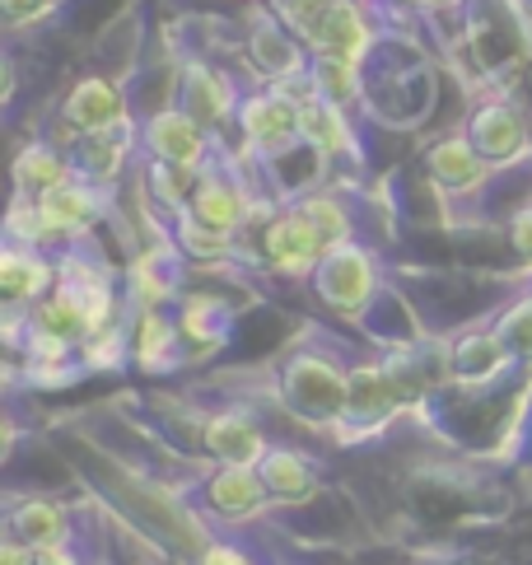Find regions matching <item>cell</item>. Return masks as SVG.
Listing matches in <instances>:
<instances>
[{
  "label": "cell",
  "instance_id": "4316f807",
  "mask_svg": "<svg viewBox=\"0 0 532 565\" xmlns=\"http://www.w3.org/2000/svg\"><path fill=\"white\" fill-rule=\"evenodd\" d=\"M178 332H182V341H201V347H211V341L224 332L220 305H215V299H206V295L182 299V309H178Z\"/></svg>",
  "mask_w": 532,
  "mask_h": 565
},
{
  "label": "cell",
  "instance_id": "cb8c5ba5",
  "mask_svg": "<svg viewBox=\"0 0 532 565\" xmlns=\"http://www.w3.org/2000/svg\"><path fill=\"white\" fill-rule=\"evenodd\" d=\"M313 89L332 98L337 108H351L364 98V79L355 62H337V56H313Z\"/></svg>",
  "mask_w": 532,
  "mask_h": 565
},
{
  "label": "cell",
  "instance_id": "1f68e13d",
  "mask_svg": "<svg viewBox=\"0 0 532 565\" xmlns=\"http://www.w3.org/2000/svg\"><path fill=\"white\" fill-rule=\"evenodd\" d=\"M33 547L29 542H19V537H0V565H33Z\"/></svg>",
  "mask_w": 532,
  "mask_h": 565
},
{
  "label": "cell",
  "instance_id": "2e32d148",
  "mask_svg": "<svg viewBox=\"0 0 532 565\" xmlns=\"http://www.w3.org/2000/svg\"><path fill=\"white\" fill-rule=\"evenodd\" d=\"M38 206H43V215H47V225H52L56 238L89 234L98 225V215H104V211H98V188L79 183V178H66L61 188L43 192V196H38Z\"/></svg>",
  "mask_w": 532,
  "mask_h": 565
},
{
  "label": "cell",
  "instance_id": "5b68a950",
  "mask_svg": "<svg viewBox=\"0 0 532 565\" xmlns=\"http://www.w3.org/2000/svg\"><path fill=\"white\" fill-rule=\"evenodd\" d=\"M127 122V98L113 79L104 75H85L79 85L66 94V104H61V131L52 146L71 150L79 136H98V131H113Z\"/></svg>",
  "mask_w": 532,
  "mask_h": 565
},
{
  "label": "cell",
  "instance_id": "d6a6232c",
  "mask_svg": "<svg viewBox=\"0 0 532 565\" xmlns=\"http://www.w3.org/2000/svg\"><path fill=\"white\" fill-rule=\"evenodd\" d=\"M509 234H514V248H519L523 257H532V211L514 215V225H509Z\"/></svg>",
  "mask_w": 532,
  "mask_h": 565
},
{
  "label": "cell",
  "instance_id": "8d00e7d4",
  "mask_svg": "<svg viewBox=\"0 0 532 565\" xmlns=\"http://www.w3.org/2000/svg\"><path fill=\"white\" fill-rule=\"evenodd\" d=\"M425 6H429V0H425Z\"/></svg>",
  "mask_w": 532,
  "mask_h": 565
},
{
  "label": "cell",
  "instance_id": "e0dca14e",
  "mask_svg": "<svg viewBox=\"0 0 532 565\" xmlns=\"http://www.w3.org/2000/svg\"><path fill=\"white\" fill-rule=\"evenodd\" d=\"M131 337V360L140 370H173L182 360V332H178V318H169L163 309H150L136 318V328H127Z\"/></svg>",
  "mask_w": 532,
  "mask_h": 565
},
{
  "label": "cell",
  "instance_id": "30bf717a",
  "mask_svg": "<svg viewBox=\"0 0 532 565\" xmlns=\"http://www.w3.org/2000/svg\"><path fill=\"white\" fill-rule=\"evenodd\" d=\"M370 14H364V0H332L322 10V19L313 24V33L304 38V47L313 56H337V62H364L370 52Z\"/></svg>",
  "mask_w": 532,
  "mask_h": 565
},
{
  "label": "cell",
  "instance_id": "52a82bcc",
  "mask_svg": "<svg viewBox=\"0 0 532 565\" xmlns=\"http://www.w3.org/2000/svg\"><path fill=\"white\" fill-rule=\"evenodd\" d=\"M262 253L280 276H313L322 253H327V238L318 234V225L299 206H285L266 220Z\"/></svg>",
  "mask_w": 532,
  "mask_h": 565
},
{
  "label": "cell",
  "instance_id": "4dcf8cb0",
  "mask_svg": "<svg viewBox=\"0 0 532 565\" xmlns=\"http://www.w3.org/2000/svg\"><path fill=\"white\" fill-rule=\"evenodd\" d=\"M52 10V0H0V19L10 24H29V19H43Z\"/></svg>",
  "mask_w": 532,
  "mask_h": 565
},
{
  "label": "cell",
  "instance_id": "484cf974",
  "mask_svg": "<svg viewBox=\"0 0 532 565\" xmlns=\"http://www.w3.org/2000/svg\"><path fill=\"white\" fill-rule=\"evenodd\" d=\"M295 206L304 211L318 225V234L327 238V248L332 244H345V238H351V215H345V206H341V196H332V192H309V196H299Z\"/></svg>",
  "mask_w": 532,
  "mask_h": 565
},
{
  "label": "cell",
  "instance_id": "603a6c76",
  "mask_svg": "<svg viewBox=\"0 0 532 565\" xmlns=\"http://www.w3.org/2000/svg\"><path fill=\"white\" fill-rule=\"evenodd\" d=\"M0 234L14 238V244H24V248H47L52 238H56L33 192H14V196H10V206H6V225H0Z\"/></svg>",
  "mask_w": 532,
  "mask_h": 565
},
{
  "label": "cell",
  "instance_id": "3957f363",
  "mask_svg": "<svg viewBox=\"0 0 532 565\" xmlns=\"http://www.w3.org/2000/svg\"><path fill=\"white\" fill-rule=\"evenodd\" d=\"M56 276V262L43 257V248H24L0 234V318L29 322V309L52 295Z\"/></svg>",
  "mask_w": 532,
  "mask_h": 565
},
{
  "label": "cell",
  "instance_id": "83f0119b",
  "mask_svg": "<svg viewBox=\"0 0 532 565\" xmlns=\"http://www.w3.org/2000/svg\"><path fill=\"white\" fill-rule=\"evenodd\" d=\"M327 6H332V0H266V10H272V14L280 19V24L299 38V43L313 33V24L322 19V10H327Z\"/></svg>",
  "mask_w": 532,
  "mask_h": 565
},
{
  "label": "cell",
  "instance_id": "7c38bea8",
  "mask_svg": "<svg viewBox=\"0 0 532 565\" xmlns=\"http://www.w3.org/2000/svg\"><path fill=\"white\" fill-rule=\"evenodd\" d=\"M201 444H206V454L220 462V468H257V462L266 458V449H272L243 412L211 416L206 426H201Z\"/></svg>",
  "mask_w": 532,
  "mask_h": 565
},
{
  "label": "cell",
  "instance_id": "f1b7e54d",
  "mask_svg": "<svg viewBox=\"0 0 532 565\" xmlns=\"http://www.w3.org/2000/svg\"><path fill=\"white\" fill-rule=\"evenodd\" d=\"M178 244H182V253H192V257H224L230 238L215 234V230H206V225H196V220L182 211V215H178Z\"/></svg>",
  "mask_w": 532,
  "mask_h": 565
},
{
  "label": "cell",
  "instance_id": "d4e9b609",
  "mask_svg": "<svg viewBox=\"0 0 532 565\" xmlns=\"http://www.w3.org/2000/svg\"><path fill=\"white\" fill-rule=\"evenodd\" d=\"M146 192L155 196V206L159 211H169V215H182L188 211V201H192V183H196V173L192 169H178V164H163V159H150L146 164Z\"/></svg>",
  "mask_w": 532,
  "mask_h": 565
},
{
  "label": "cell",
  "instance_id": "836d02e7",
  "mask_svg": "<svg viewBox=\"0 0 532 565\" xmlns=\"http://www.w3.org/2000/svg\"><path fill=\"white\" fill-rule=\"evenodd\" d=\"M33 565H79V561H75V552L66 547V542H61V547H38Z\"/></svg>",
  "mask_w": 532,
  "mask_h": 565
},
{
  "label": "cell",
  "instance_id": "4fadbf2b",
  "mask_svg": "<svg viewBox=\"0 0 532 565\" xmlns=\"http://www.w3.org/2000/svg\"><path fill=\"white\" fill-rule=\"evenodd\" d=\"M66 159H71V173L79 178V183H89V188L113 183L131 159V122H121L113 131H98V136H79L66 150Z\"/></svg>",
  "mask_w": 532,
  "mask_h": 565
},
{
  "label": "cell",
  "instance_id": "9c48e42d",
  "mask_svg": "<svg viewBox=\"0 0 532 565\" xmlns=\"http://www.w3.org/2000/svg\"><path fill=\"white\" fill-rule=\"evenodd\" d=\"M178 108L188 113V117H196L206 131H215V127H230L234 122V113H238V89L230 85V75L224 71H215V66H206V62H182L178 66Z\"/></svg>",
  "mask_w": 532,
  "mask_h": 565
},
{
  "label": "cell",
  "instance_id": "44dd1931",
  "mask_svg": "<svg viewBox=\"0 0 532 565\" xmlns=\"http://www.w3.org/2000/svg\"><path fill=\"white\" fill-rule=\"evenodd\" d=\"M472 146H477L481 159H514L528 146L523 117L509 108V104H486L472 117Z\"/></svg>",
  "mask_w": 532,
  "mask_h": 565
},
{
  "label": "cell",
  "instance_id": "5bb4252c",
  "mask_svg": "<svg viewBox=\"0 0 532 565\" xmlns=\"http://www.w3.org/2000/svg\"><path fill=\"white\" fill-rule=\"evenodd\" d=\"M257 477H262L266 495L280 500V504H304L322 491L318 468L299 449H285V444H272V449H266V458L257 462Z\"/></svg>",
  "mask_w": 532,
  "mask_h": 565
},
{
  "label": "cell",
  "instance_id": "9a60e30c",
  "mask_svg": "<svg viewBox=\"0 0 532 565\" xmlns=\"http://www.w3.org/2000/svg\"><path fill=\"white\" fill-rule=\"evenodd\" d=\"M299 140L327 159L355 150V131L345 122V108H337L332 98H322L318 89L299 94Z\"/></svg>",
  "mask_w": 532,
  "mask_h": 565
},
{
  "label": "cell",
  "instance_id": "d590c367",
  "mask_svg": "<svg viewBox=\"0 0 532 565\" xmlns=\"http://www.w3.org/2000/svg\"><path fill=\"white\" fill-rule=\"evenodd\" d=\"M10 444H14V426L6 420V412H0V458L10 454Z\"/></svg>",
  "mask_w": 532,
  "mask_h": 565
},
{
  "label": "cell",
  "instance_id": "ba28073f",
  "mask_svg": "<svg viewBox=\"0 0 532 565\" xmlns=\"http://www.w3.org/2000/svg\"><path fill=\"white\" fill-rule=\"evenodd\" d=\"M188 215L196 220V225H206V230H215L224 238H234L238 225H248L253 196H248V188H243L234 173H224L220 164H206V169L196 173V183H192Z\"/></svg>",
  "mask_w": 532,
  "mask_h": 565
},
{
  "label": "cell",
  "instance_id": "8992f818",
  "mask_svg": "<svg viewBox=\"0 0 532 565\" xmlns=\"http://www.w3.org/2000/svg\"><path fill=\"white\" fill-rule=\"evenodd\" d=\"M140 146H146L150 159H163V164H178V169H192L201 173L211 164V131L188 117L178 104L169 108H155L146 122H140Z\"/></svg>",
  "mask_w": 532,
  "mask_h": 565
},
{
  "label": "cell",
  "instance_id": "7a4b0ae2",
  "mask_svg": "<svg viewBox=\"0 0 532 565\" xmlns=\"http://www.w3.org/2000/svg\"><path fill=\"white\" fill-rule=\"evenodd\" d=\"M234 127L243 136L253 159H266L285 150L290 140H299V98L290 89H276L266 85L257 94H243L238 98V113H234Z\"/></svg>",
  "mask_w": 532,
  "mask_h": 565
},
{
  "label": "cell",
  "instance_id": "277c9868",
  "mask_svg": "<svg viewBox=\"0 0 532 565\" xmlns=\"http://www.w3.org/2000/svg\"><path fill=\"white\" fill-rule=\"evenodd\" d=\"M313 290L322 305H332L337 313H355L370 305V295L379 290V276H374V257L364 253L360 244H332L322 253L318 271H313Z\"/></svg>",
  "mask_w": 532,
  "mask_h": 565
},
{
  "label": "cell",
  "instance_id": "ac0fdd59",
  "mask_svg": "<svg viewBox=\"0 0 532 565\" xmlns=\"http://www.w3.org/2000/svg\"><path fill=\"white\" fill-rule=\"evenodd\" d=\"M6 529L10 537L29 542V547H61V542H71V514L61 510L56 500H19L14 510L6 514Z\"/></svg>",
  "mask_w": 532,
  "mask_h": 565
},
{
  "label": "cell",
  "instance_id": "ffe728a7",
  "mask_svg": "<svg viewBox=\"0 0 532 565\" xmlns=\"http://www.w3.org/2000/svg\"><path fill=\"white\" fill-rule=\"evenodd\" d=\"M10 178H14L19 192L43 196V192L61 188L75 173H71V159H66V150H61V146H52V140H33V146H24V150L14 154Z\"/></svg>",
  "mask_w": 532,
  "mask_h": 565
},
{
  "label": "cell",
  "instance_id": "f546056e",
  "mask_svg": "<svg viewBox=\"0 0 532 565\" xmlns=\"http://www.w3.org/2000/svg\"><path fill=\"white\" fill-rule=\"evenodd\" d=\"M500 351H504L500 337H467L458 347V370L462 374H486L500 360Z\"/></svg>",
  "mask_w": 532,
  "mask_h": 565
},
{
  "label": "cell",
  "instance_id": "e575fe53",
  "mask_svg": "<svg viewBox=\"0 0 532 565\" xmlns=\"http://www.w3.org/2000/svg\"><path fill=\"white\" fill-rule=\"evenodd\" d=\"M10 89H14V71H10V56L0 52V98H10Z\"/></svg>",
  "mask_w": 532,
  "mask_h": 565
},
{
  "label": "cell",
  "instance_id": "d6986e66",
  "mask_svg": "<svg viewBox=\"0 0 532 565\" xmlns=\"http://www.w3.org/2000/svg\"><path fill=\"white\" fill-rule=\"evenodd\" d=\"M397 374L383 370V365H360L351 370V397H345V416L341 420H355V426H374L379 416H387L397 407Z\"/></svg>",
  "mask_w": 532,
  "mask_h": 565
},
{
  "label": "cell",
  "instance_id": "7402d4cb",
  "mask_svg": "<svg viewBox=\"0 0 532 565\" xmlns=\"http://www.w3.org/2000/svg\"><path fill=\"white\" fill-rule=\"evenodd\" d=\"M425 169H429V178H435L439 188H477L481 183V154H477V146L472 140H462V136H448V140H439L435 150L425 154Z\"/></svg>",
  "mask_w": 532,
  "mask_h": 565
},
{
  "label": "cell",
  "instance_id": "6da1fadb",
  "mask_svg": "<svg viewBox=\"0 0 532 565\" xmlns=\"http://www.w3.org/2000/svg\"><path fill=\"white\" fill-rule=\"evenodd\" d=\"M280 397L299 420L309 426H332L345 416V397H351V374L327 355H295L280 370Z\"/></svg>",
  "mask_w": 532,
  "mask_h": 565
},
{
  "label": "cell",
  "instance_id": "8fae6325",
  "mask_svg": "<svg viewBox=\"0 0 532 565\" xmlns=\"http://www.w3.org/2000/svg\"><path fill=\"white\" fill-rule=\"evenodd\" d=\"M201 495H206V510L215 519H230V523L253 519L272 504L257 468H215L206 481H201Z\"/></svg>",
  "mask_w": 532,
  "mask_h": 565
}]
</instances>
